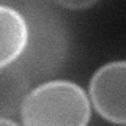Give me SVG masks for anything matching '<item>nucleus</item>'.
Listing matches in <instances>:
<instances>
[{
  "instance_id": "nucleus-1",
  "label": "nucleus",
  "mask_w": 126,
  "mask_h": 126,
  "mask_svg": "<svg viewBox=\"0 0 126 126\" xmlns=\"http://www.w3.org/2000/svg\"><path fill=\"white\" fill-rule=\"evenodd\" d=\"M92 101L79 84L50 79L30 90L21 109L22 126H88Z\"/></svg>"
},
{
  "instance_id": "nucleus-2",
  "label": "nucleus",
  "mask_w": 126,
  "mask_h": 126,
  "mask_svg": "<svg viewBox=\"0 0 126 126\" xmlns=\"http://www.w3.org/2000/svg\"><path fill=\"white\" fill-rule=\"evenodd\" d=\"M88 96L99 117L126 126V60L101 65L90 77Z\"/></svg>"
},
{
  "instance_id": "nucleus-3",
  "label": "nucleus",
  "mask_w": 126,
  "mask_h": 126,
  "mask_svg": "<svg viewBox=\"0 0 126 126\" xmlns=\"http://www.w3.org/2000/svg\"><path fill=\"white\" fill-rule=\"evenodd\" d=\"M30 24V22H29ZM66 52V35L62 24L55 22L49 13L33 16L30 24V41L24 54V63L38 73L52 71L60 65Z\"/></svg>"
},
{
  "instance_id": "nucleus-4",
  "label": "nucleus",
  "mask_w": 126,
  "mask_h": 126,
  "mask_svg": "<svg viewBox=\"0 0 126 126\" xmlns=\"http://www.w3.org/2000/svg\"><path fill=\"white\" fill-rule=\"evenodd\" d=\"M30 41V24L22 11L10 5L0 6V68L17 63Z\"/></svg>"
},
{
  "instance_id": "nucleus-5",
  "label": "nucleus",
  "mask_w": 126,
  "mask_h": 126,
  "mask_svg": "<svg viewBox=\"0 0 126 126\" xmlns=\"http://www.w3.org/2000/svg\"><path fill=\"white\" fill-rule=\"evenodd\" d=\"M30 90V80L22 65L14 63L0 68V115L8 118L21 115L22 104Z\"/></svg>"
},
{
  "instance_id": "nucleus-6",
  "label": "nucleus",
  "mask_w": 126,
  "mask_h": 126,
  "mask_svg": "<svg viewBox=\"0 0 126 126\" xmlns=\"http://www.w3.org/2000/svg\"><path fill=\"white\" fill-rule=\"evenodd\" d=\"M58 6L65 8V10H87V8L96 5V2H93V0H87V2H57Z\"/></svg>"
},
{
  "instance_id": "nucleus-7",
  "label": "nucleus",
  "mask_w": 126,
  "mask_h": 126,
  "mask_svg": "<svg viewBox=\"0 0 126 126\" xmlns=\"http://www.w3.org/2000/svg\"><path fill=\"white\" fill-rule=\"evenodd\" d=\"M0 126H21L14 118H8V117H0Z\"/></svg>"
}]
</instances>
